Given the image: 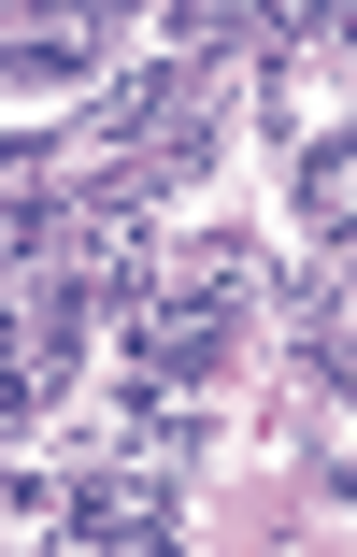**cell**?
Instances as JSON below:
<instances>
[{
  "label": "cell",
  "instance_id": "1",
  "mask_svg": "<svg viewBox=\"0 0 357 557\" xmlns=\"http://www.w3.org/2000/svg\"><path fill=\"white\" fill-rule=\"evenodd\" d=\"M72 529H86V543H158V529H172V500H158V486H86V500H72Z\"/></svg>",
  "mask_w": 357,
  "mask_h": 557
}]
</instances>
